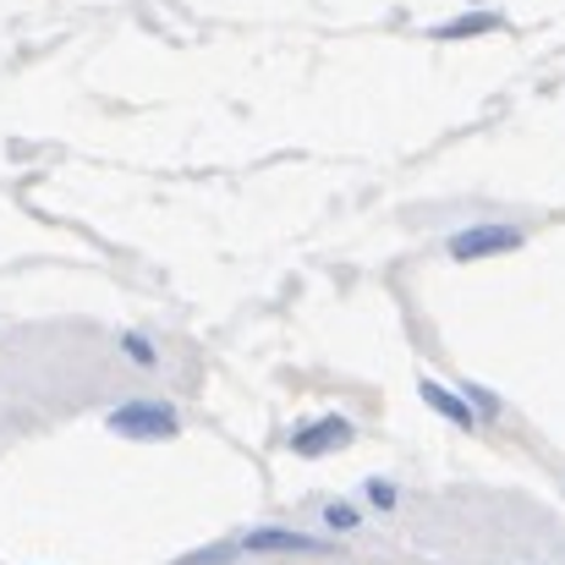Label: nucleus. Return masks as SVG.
<instances>
[{
	"label": "nucleus",
	"mask_w": 565,
	"mask_h": 565,
	"mask_svg": "<svg viewBox=\"0 0 565 565\" xmlns=\"http://www.w3.org/2000/svg\"><path fill=\"white\" fill-rule=\"evenodd\" d=\"M182 423L166 401H127L110 412V434H127V439H171Z\"/></svg>",
	"instance_id": "obj_1"
},
{
	"label": "nucleus",
	"mask_w": 565,
	"mask_h": 565,
	"mask_svg": "<svg viewBox=\"0 0 565 565\" xmlns=\"http://www.w3.org/2000/svg\"><path fill=\"white\" fill-rule=\"evenodd\" d=\"M522 242H527V231H516V225H467V231H456V236H450V258L472 264V258L516 253Z\"/></svg>",
	"instance_id": "obj_2"
},
{
	"label": "nucleus",
	"mask_w": 565,
	"mask_h": 565,
	"mask_svg": "<svg viewBox=\"0 0 565 565\" xmlns=\"http://www.w3.org/2000/svg\"><path fill=\"white\" fill-rule=\"evenodd\" d=\"M347 445H352V423L347 417H319V423H302L291 434L297 456H330V450H347Z\"/></svg>",
	"instance_id": "obj_3"
},
{
	"label": "nucleus",
	"mask_w": 565,
	"mask_h": 565,
	"mask_svg": "<svg viewBox=\"0 0 565 565\" xmlns=\"http://www.w3.org/2000/svg\"><path fill=\"white\" fill-rule=\"evenodd\" d=\"M417 390H423V401H428V406H434L439 417H450L456 428H472V423H478V412H472V406H467V401H461L456 390H445V384H434V379H423Z\"/></svg>",
	"instance_id": "obj_4"
},
{
	"label": "nucleus",
	"mask_w": 565,
	"mask_h": 565,
	"mask_svg": "<svg viewBox=\"0 0 565 565\" xmlns=\"http://www.w3.org/2000/svg\"><path fill=\"white\" fill-rule=\"evenodd\" d=\"M247 550H302V555H313V550H324V539L286 533V527H258V533H247Z\"/></svg>",
	"instance_id": "obj_5"
},
{
	"label": "nucleus",
	"mask_w": 565,
	"mask_h": 565,
	"mask_svg": "<svg viewBox=\"0 0 565 565\" xmlns=\"http://www.w3.org/2000/svg\"><path fill=\"white\" fill-rule=\"evenodd\" d=\"M489 28H500L494 11H483V17H456V22L439 28V39H467V33H489Z\"/></svg>",
	"instance_id": "obj_6"
},
{
	"label": "nucleus",
	"mask_w": 565,
	"mask_h": 565,
	"mask_svg": "<svg viewBox=\"0 0 565 565\" xmlns=\"http://www.w3.org/2000/svg\"><path fill=\"white\" fill-rule=\"evenodd\" d=\"M121 352H127L138 369H154V363H160V358H154V347H149L143 335H121Z\"/></svg>",
	"instance_id": "obj_7"
},
{
	"label": "nucleus",
	"mask_w": 565,
	"mask_h": 565,
	"mask_svg": "<svg viewBox=\"0 0 565 565\" xmlns=\"http://www.w3.org/2000/svg\"><path fill=\"white\" fill-rule=\"evenodd\" d=\"M324 522H330V527H335V533H352V527H358V522H363V516H358V511H352V505H330V511H324Z\"/></svg>",
	"instance_id": "obj_8"
},
{
	"label": "nucleus",
	"mask_w": 565,
	"mask_h": 565,
	"mask_svg": "<svg viewBox=\"0 0 565 565\" xmlns=\"http://www.w3.org/2000/svg\"><path fill=\"white\" fill-rule=\"evenodd\" d=\"M467 406H478L483 417H494V412H500V401H494V395H489L483 384H467Z\"/></svg>",
	"instance_id": "obj_9"
},
{
	"label": "nucleus",
	"mask_w": 565,
	"mask_h": 565,
	"mask_svg": "<svg viewBox=\"0 0 565 565\" xmlns=\"http://www.w3.org/2000/svg\"><path fill=\"white\" fill-rule=\"evenodd\" d=\"M369 500H374L379 511H390V505H395V489H390V483H379V478H374V483H369Z\"/></svg>",
	"instance_id": "obj_10"
}]
</instances>
